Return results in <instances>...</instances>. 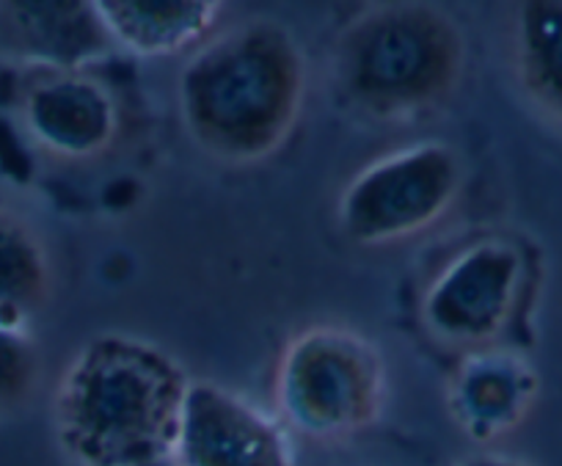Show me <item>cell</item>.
Segmentation results:
<instances>
[{"mask_svg":"<svg viewBox=\"0 0 562 466\" xmlns=\"http://www.w3.org/2000/svg\"><path fill=\"white\" fill-rule=\"evenodd\" d=\"M53 259L31 221L0 208V326L31 334L50 307Z\"/></svg>","mask_w":562,"mask_h":466,"instance_id":"7c38bea8","label":"cell"},{"mask_svg":"<svg viewBox=\"0 0 562 466\" xmlns=\"http://www.w3.org/2000/svg\"><path fill=\"white\" fill-rule=\"evenodd\" d=\"M304 102L306 56L273 18L215 31L177 75L182 127L199 149L229 166L273 158L299 127Z\"/></svg>","mask_w":562,"mask_h":466,"instance_id":"6da1fadb","label":"cell"},{"mask_svg":"<svg viewBox=\"0 0 562 466\" xmlns=\"http://www.w3.org/2000/svg\"><path fill=\"white\" fill-rule=\"evenodd\" d=\"M510 56L527 100L562 130V0L513 9Z\"/></svg>","mask_w":562,"mask_h":466,"instance_id":"4fadbf2b","label":"cell"},{"mask_svg":"<svg viewBox=\"0 0 562 466\" xmlns=\"http://www.w3.org/2000/svg\"><path fill=\"white\" fill-rule=\"evenodd\" d=\"M171 461L177 466H295L290 431L243 395L193 381Z\"/></svg>","mask_w":562,"mask_h":466,"instance_id":"52a82bcc","label":"cell"},{"mask_svg":"<svg viewBox=\"0 0 562 466\" xmlns=\"http://www.w3.org/2000/svg\"><path fill=\"white\" fill-rule=\"evenodd\" d=\"M527 287L529 254L521 243L507 235L474 237L430 276L419 323L441 348H491L521 312Z\"/></svg>","mask_w":562,"mask_h":466,"instance_id":"8992f818","label":"cell"},{"mask_svg":"<svg viewBox=\"0 0 562 466\" xmlns=\"http://www.w3.org/2000/svg\"><path fill=\"white\" fill-rule=\"evenodd\" d=\"M389 373L370 337L337 323L288 340L276 362V417L288 431L334 444L372 428L386 406Z\"/></svg>","mask_w":562,"mask_h":466,"instance_id":"277c9868","label":"cell"},{"mask_svg":"<svg viewBox=\"0 0 562 466\" xmlns=\"http://www.w3.org/2000/svg\"><path fill=\"white\" fill-rule=\"evenodd\" d=\"M18 113L31 144L67 164L102 158L122 127L116 95L89 69L42 73L20 95Z\"/></svg>","mask_w":562,"mask_h":466,"instance_id":"ba28073f","label":"cell"},{"mask_svg":"<svg viewBox=\"0 0 562 466\" xmlns=\"http://www.w3.org/2000/svg\"><path fill=\"white\" fill-rule=\"evenodd\" d=\"M456 466H529V464L521 458H513V455L480 453V455H472V458H463L461 464H456Z\"/></svg>","mask_w":562,"mask_h":466,"instance_id":"9a60e30c","label":"cell"},{"mask_svg":"<svg viewBox=\"0 0 562 466\" xmlns=\"http://www.w3.org/2000/svg\"><path fill=\"white\" fill-rule=\"evenodd\" d=\"M0 47L42 73L89 69L113 51L97 3L23 0L0 3Z\"/></svg>","mask_w":562,"mask_h":466,"instance_id":"30bf717a","label":"cell"},{"mask_svg":"<svg viewBox=\"0 0 562 466\" xmlns=\"http://www.w3.org/2000/svg\"><path fill=\"white\" fill-rule=\"evenodd\" d=\"M191 384L158 345L100 334L69 359L53 392L58 447L78 466L166 464Z\"/></svg>","mask_w":562,"mask_h":466,"instance_id":"7a4b0ae2","label":"cell"},{"mask_svg":"<svg viewBox=\"0 0 562 466\" xmlns=\"http://www.w3.org/2000/svg\"><path fill=\"white\" fill-rule=\"evenodd\" d=\"M467 164L447 141H416L356 171L337 199L345 241L392 246L434 230L461 199Z\"/></svg>","mask_w":562,"mask_h":466,"instance_id":"5b68a950","label":"cell"},{"mask_svg":"<svg viewBox=\"0 0 562 466\" xmlns=\"http://www.w3.org/2000/svg\"><path fill=\"white\" fill-rule=\"evenodd\" d=\"M113 47L140 58L193 53L215 34L221 3L210 0H97Z\"/></svg>","mask_w":562,"mask_h":466,"instance_id":"8fae6325","label":"cell"},{"mask_svg":"<svg viewBox=\"0 0 562 466\" xmlns=\"http://www.w3.org/2000/svg\"><path fill=\"white\" fill-rule=\"evenodd\" d=\"M538 392L532 362L513 348L491 345L461 354L447 387V406L469 439L494 442L527 420Z\"/></svg>","mask_w":562,"mask_h":466,"instance_id":"9c48e42d","label":"cell"},{"mask_svg":"<svg viewBox=\"0 0 562 466\" xmlns=\"http://www.w3.org/2000/svg\"><path fill=\"white\" fill-rule=\"evenodd\" d=\"M467 73V36L447 9L375 3L334 45V84L353 111L375 122H411L439 111Z\"/></svg>","mask_w":562,"mask_h":466,"instance_id":"3957f363","label":"cell"},{"mask_svg":"<svg viewBox=\"0 0 562 466\" xmlns=\"http://www.w3.org/2000/svg\"><path fill=\"white\" fill-rule=\"evenodd\" d=\"M42 378V356L34 337L0 326V414L34 398Z\"/></svg>","mask_w":562,"mask_h":466,"instance_id":"5bb4252c","label":"cell"}]
</instances>
